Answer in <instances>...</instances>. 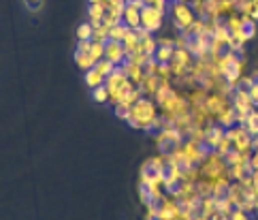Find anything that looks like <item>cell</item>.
<instances>
[{"instance_id":"obj_1","label":"cell","mask_w":258,"mask_h":220,"mask_svg":"<svg viewBox=\"0 0 258 220\" xmlns=\"http://www.w3.org/2000/svg\"><path fill=\"white\" fill-rule=\"evenodd\" d=\"M158 105L154 103V100H150L148 96L139 98L136 103L132 105V112H130V118H128V124H130L132 128H139V130H145L148 132L152 122H154V118L158 116Z\"/></svg>"},{"instance_id":"obj_2","label":"cell","mask_w":258,"mask_h":220,"mask_svg":"<svg viewBox=\"0 0 258 220\" xmlns=\"http://www.w3.org/2000/svg\"><path fill=\"white\" fill-rule=\"evenodd\" d=\"M168 11H171V20H173V26L184 32L192 22L196 20L194 11H192V6L188 2H182V0H175V2L168 4Z\"/></svg>"},{"instance_id":"obj_3","label":"cell","mask_w":258,"mask_h":220,"mask_svg":"<svg viewBox=\"0 0 258 220\" xmlns=\"http://www.w3.org/2000/svg\"><path fill=\"white\" fill-rule=\"evenodd\" d=\"M164 13L166 11H162V9H156V6L145 4V9H141V26L145 30H150L152 34L158 32V30L164 26Z\"/></svg>"},{"instance_id":"obj_4","label":"cell","mask_w":258,"mask_h":220,"mask_svg":"<svg viewBox=\"0 0 258 220\" xmlns=\"http://www.w3.org/2000/svg\"><path fill=\"white\" fill-rule=\"evenodd\" d=\"M230 107V98L226 94H220V92H209L207 94V100H205V109L212 118H218L222 112H226Z\"/></svg>"},{"instance_id":"obj_5","label":"cell","mask_w":258,"mask_h":220,"mask_svg":"<svg viewBox=\"0 0 258 220\" xmlns=\"http://www.w3.org/2000/svg\"><path fill=\"white\" fill-rule=\"evenodd\" d=\"M104 60L114 62L116 66H122L126 62V52H124L122 43H118V41H107L104 43Z\"/></svg>"},{"instance_id":"obj_6","label":"cell","mask_w":258,"mask_h":220,"mask_svg":"<svg viewBox=\"0 0 258 220\" xmlns=\"http://www.w3.org/2000/svg\"><path fill=\"white\" fill-rule=\"evenodd\" d=\"M122 68H124V73H126L128 80H130V82L136 86V88H139L141 82L145 80V70H143V66H139V64H132V62H124Z\"/></svg>"},{"instance_id":"obj_7","label":"cell","mask_w":258,"mask_h":220,"mask_svg":"<svg viewBox=\"0 0 258 220\" xmlns=\"http://www.w3.org/2000/svg\"><path fill=\"white\" fill-rule=\"evenodd\" d=\"M139 88L143 92V96H152V98H154L158 88H160V77L158 75H145V80L141 82Z\"/></svg>"},{"instance_id":"obj_8","label":"cell","mask_w":258,"mask_h":220,"mask_svg":"<svg viewBox=\"0 0 258 220\" xmlns=\"http://www.w3.org/2000/svg\"><path fill=\"white\" fill-rule=\"evenodd\" d=\"M122 47L126 52V60H128V56H132V54H136L141 50V38L134 34V30H128V34L124 36V41H122Z\"/></svg>"},{"instance_id":"obj_9","label":"cell","mask_w":258,"mask_h":220,"mask_svg":"<svg viewBox=\"0 0 258 220\" xmlns=\"http://www.w3.org/2000/svg\"><path fill=\"white\" fill-rule=\"evenodd\" d=\"M241 15V34H244V38L246 41H252V38L256 36V26L258 24L250 18V15H246V13H239Z\"/></svg>"},{"instance_id":"obj_10","label":"cell","mask_w":258,"mask_h":220,"mask_svg":"<svg viewBox=\"0 0 258 220\" xmlns=\"http://www.w3.org/2000/svg\"><path fill=\"white\" fill-rule=\"evenodd\" d=\"M122 22L126 24L130 30L139 28L141 26V11H134L130 6H124V15H122Z\"/></svg>"},{"instance_id":"obj_11","label":"cell","mask_w":258,"mask_h":220,"mask_svg":"<svg viewBox=\"0 0 258 220\" xmlns=\"http://www.w3.org/2000/svg\"><path fill=\"white\" fill-rule=\"evenodd\" d=\"M104 13H107V6H104V4H90V9H88V18H90L92 26H98V24H102Z\"/></svg>"},{"instance_id":"obj_12","label":"cell","mask_w":258,"mask_h":220,"mask_svg":"<svg viewBox=\"0 0 258 220\" xmlns=\"http://www.w3.org/2000/svg\"><path fill=\"white\" fill-rule=\"evenodd\" d=\"M175 54V47H168V45H158V50L154 54V60L160 62V64H168Z\"/></svg>"},{"instance_id":"obj_13","label":"cell","mask_w":258,"mask_h":220,"mask_svg":"<svg viewBox=\"0 0 258 220\" xmlns=\"http://www.w3.org/2000/svg\"><path fill=\"white\" fill-rule=\"evenodd\" d=\"M75 62H77V66L84 70V73H88L90 68L96 66V62L92 60L90 54H82V52H75Z\"/></svg>"},{"instance_id":"obj_14","label":"cell","mask_w":258,"mask_h":220,"mask_svg":"<svg viewBox=\"0 0 258 220\" xmlns=\"http://www.w3.org/2000/svg\"><path fill=\"white\" fill-rule=\"evenodd\" d=\"M128 30H130V28H128L124 22H122V24H118V26H114V28L109 30V41H118V43H122V41H124V36L128 34Z\"/></svg>"},{"instance_id":"obj_15","label":"cell","mask_w":258,"mask_h":220,"mask_svg":"<svg viewBox=\"0 0 258 220\" xmlns=\"http://www.w3.org/2000/svg\"><path fill=\"white\" fill-rule=\"evenodd\" d=\"M104 82H107V80H104V77H102V75H100L96 68H90V70H88V73H86V84L90 86L92 90H94V88H98V86H102Z\"/></svg>"},{"instance_id":"obj_16","label":"cell","mask_w":258,"mask_h":220,"mask_svg":"<svg viewBox=\"0 0 258 220\" xmlns=\"http://www.w3.org/2000/svg\"><path fill=\"white\" fill-rule=\"evenodd\" d=\"M156 50H158V38L154 34H150L148 38H143V41H141V50L139 52L148 54V56H154Z\"/></svg>"},{"instance_id":"obj_17","label":"cell","mask_w":258,"mask_h":220,"mask_svg":"<svg viewBox=\"0 0 258 220\" xmlns=\"http://www.w3.org/2000/svg\"><path fill=\"white\" fill-rule=\"evenodd\" d=\"M109 26H104V24H98V26H94V34H92V41L94 43H107L109 41Z\"/></svg>"},{"instance_id":"obj_18","label":"cell","mask_w":258,"mask_h":220,"mask_svg":"<svg viewBox=\"0 0 258 220\" xmlns=\"http://www.w3.org/2000/svg\"><path fill=\"white\" fill-rule=\"evenodd\" d=\"M244 126H246V130H248L252 137H258V112H252V114L246 118Z\"/></svg>"},{"instance_id":"obj_19","label":"cell","mask_w":258,"mask_h":220,"mask_svg":"<svg viewBox=\"0 0 258 220\" xmlns=\"http://www.w3.org/2000/svg\"><path fill=\"white\" fill-rule=\"evenodd\" d=\"M92 34H94V26L90 22L77 26V41H92Z\"/></svg>"},{"instance_id":"obj_20","label":"cell","mask_w":258,"mask_h":220,"mask_svg":"<svg viewBox=\"0 0 258 220\" xmlns=\"http://www.w3.org/2000/svg\"><path fill=\"white\" fill-rule=\"evenodd\" d=\"M96 70H98V73L104 77V80H107V77L111 75V73H114V70H116V64H114V62H109V60H98V62H96V66H94Z\"/></svg>"},{"instance_id":"obj_21","label":"cell","mask_w":258,"mask_h":220,"mask_svg":"<svg viewBox=\"0 0 258 220\" xmlns=\"http://www.w3.org/2000/svg\"><path fill=\"white\" fill-rule=\"evenodd\" d=\"M92 98L96 100V103H109V90H107V86H98V88H94L92 90Z\"/></svg>"},{"instance_id":"obj_22","label":"cell","mask_w":258,"mask_h":220,"mask_svg":"<svg viewBox=\"0 0 258 220\" xmlns=\"http://www.w3.org/2000/svg\"><path fill=\"white\" fill-rule=\"evenodd\" d=\"M152 58L154 56H148V54H143V52H136V54H132V56H128L126 62H132V64H139V66H148Z\"/></svg>"},{"instance_id":"obj_23","label":"cell","mask_w":258,"mask_h":220,"mask_svg":"<svg viewBox=\"0 0 258 220\" xmlns=\"http://www.w3.org/2000/svg\"><path fill=\"white\" fill-rule=\"evenodd\" d=\"M90 56L94 62H98L104 58V43H94L92 41V47H90Z\"/></svg>"},{"instance_id":"obj_24","label":"cell","mask_w":258,"mask_h":220,"mask_svg":"<svg viewBox=\"0 0 258 220\" xmlns=\"http://www.w3.org/2000/svg\"><path fill=\"white\" fill-rule=\"evenodd\" d=\"M114 112H116V116L120 118V120H128V118H130L132 107H128L124 103H118V105H114Z\"/></svg>"},{"instance_id":"obj_25","label":"cell","mask_w":258,"mask_h":220,"mask_svg":"<svg viewBox=\"0 0 258 220\" xmlns=\"http://www.w3.org/2000/svg\"><path fill=\"white\" fill-rule=\"evenodd\" d=\"M24 4H26V9H30L32 13H38L43 9V0H24Z\"/></svg>"},{"instance_id":"obj_26","label":"cell","mask_w":258,"mask_h":220,"mask_svg":"<svg viewBox=\"0 0 258 220\" xmlns=\"http://www.w3.org/2000/svg\"><path fill=\"white\" fill-rule=\"evenodd\" d=\"M145 4H148V6H156V9H162V11H166L168 0H145Z\"/></svg>"},{"instance_id":"obj_27","label":"cell","mask_w":258,"mask_h":220,"mask_svg":"<svg viewBox=\"0 0 258 220\" xmlns=\"http://www.w3.org/2000/svg\"><path fill=\"white\" fill-rule=\"evenodd\" d=\"M228 218H230V220H250V214H246L244 210H239V208H237Z\"/></svg>"},{"instance_id":"obj_28","label":"cell","mask_w":258,"mask_h":220,"mask_svg":"<svg viewBox=\"0 0 258 220\" xmlns=\"http://www.w3.org/2000/svg\"><path fill=\"white\" fill-rule=\"evenodd\" d=\"M90 47H92V41H77V50H75V52L90 54Z\"/></svg>"},{"instance_id":"obj_29","label":"cell","mask_w":258,"mask_h":220,"mask_svg":"<svg viewBox=\"0 0 258 220\" xmlns=\"http://www.w3.org/2000/svg\"><path fill=\"white\" fill-rule=\"evenodd\" d=\"M126 6H130L134 11H141V9H145V0H128Z\"/></svg>"},{"instance_id":"obj_30","label":"cell","mask_w":258,"mask_h":220,"mask_svg":"<svg viewBox=\"0 0 258 220\" xmlns=\"http://www.w3.org/2000/svg\"><path fill=\"white\" fill-rule=\"evenodd\" d=\"M250 100H252L254 109H258V86H252V90H250Z\"/></svg>"},{"instance_id":"obj_31","label":"cell","mask_w":258,"mask_h":220,"mask_svg":"<svg viewBox=\"0 0 258 220\" xmlns=\"http://www.w3.org/2000/svg\"><path fill=\"white\" fill-rule=\"evenodd\" d=\"M134 34H136V36H139L141 41H143V38H148L152 32H150V30H145L143 26H139V28H134Z\"/></svg>"},{"instance_id":"obj_32","label":"cell","mask_w":258,"mask_h":220,"mask_svg":"<svg viewBox=\"0 0 258 220\" xmlns=\"http://www.w3.org/2000/svg\"><path fill=\"white\" fill-rule=\"evenodd\" d=\"M252 164L258 169V150H256V152H252Z\"/></svg>"},{"instance_id":"obj_33","label":"cell","mask_w":258,"mask_h":220,"mask_svg":"<svg viewBox=\"0 0 258 220\" xmlns=\"http://www.w3.org/2000/svg\"><path fill=\"white\" fill-rule=\"evenodd\" d=\"M254 212H256V214H258V201H256V208H254Z\"/></svg>"}]
</instances>
